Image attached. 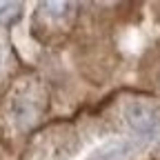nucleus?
<instances>
[{
	"label": "nucleus",
	"instance_id": "f257e3e1",
	"mask_svg": "<svg viewBox=\"0 0 160 160\" xmlns=\"http://www.w3.org/2000/svg\"><path fill=\"white\" fill-rule=\"evenodd\" d=\"M127 122L138 131V133H145V136H149V133H153V131H158V127H160V116H158V111L153 109V107H149V105H145V102H131L129 107H127Z\"/></svg>",
	"mask_w": 160,
	"mask_h": 160
},
{
	"label": "nucleus",
	"instance_id": "f03ea898",
	"mask_svg": "<svg viewBox=\"0 0 160 160\" xmlns=\"http://www.w3.org/2000/svg\"><path fill=\"white\" fill-rule=\"evenodd\" d=\"M40 111H42V105H40L33 96H27V93L13 98L11 100V107H9L11 120L16 122L18 129H29L36 120H38Z\"/></svg>",
	"mask_w": 160,
	"mask_h": 160
},
{
	"label": "nucleus",
	"instance_id": "7ed1b4c3",
	"mask_svg": "<svg viewBox=\"0 0 160 160\" xmlns=\"http://www.w3.org/2000/svg\"><path fill=\"white\" fill-rule=\"evenodd\" d=\"M0 65H2V51H0Z\"/></svg>",
	"mask_w": 160,
	"mask_h": 160
}]
</instances>
